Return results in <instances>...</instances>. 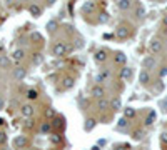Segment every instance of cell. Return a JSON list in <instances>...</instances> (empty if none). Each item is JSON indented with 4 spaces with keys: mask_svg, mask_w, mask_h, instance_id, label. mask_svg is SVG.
Masks as SVG:
<instances>
[{
    "mask_svg": "<svg viewBox=\"0 0 167 150\" xmlns=\"http://www.w3.org/2000/svg\"><path fill=\"white\" fill-rule=\"evenodd\" d=\"M115 35L119 39H127L129 37V28L125 27V25H119L115 28Z\"/></svg>",
    "mask_w": 167,
    "mask_h": 150,
    "instance_id": "8992f818",
    "label": "cell"
},
{
    "mask_svg": "<svg viewBox=\"0 0 167 150\" xmlns=\"http://www.w3.org/2000/svg\"><path fill=\"white\" fill-rule=\"evenodd\" d=\"M109 107H111V102H107L105 99L97 100V108H99V110H105V108H109Z\"/></svg>",
    "mask_w": 167,
    "mask_h": 150,
    "instance_id": "9a60e30c",
    "label": "cell"
},
{
    "mask_svg": "<svg viewBox=\"0 0 167 150\" xmlns=\"http://www.w3.org/2000/svg\"><path fill=\"white\" fill-rule=\"evenodd\" d=\"M62 122H64V119H60V117H59V119H55V120H54V124H52V125H54V127L62 128V127H64V124H62Z\"/></svg>",
    "mask_w": 167,
    "mask_h": 150,
    "instance_id": "1f68e13d",
    "label": "cell"
},
{
    "mask_svg": "<svg viewBox=\"0 0 167 150\" xmlns=\"http://www.w3.org/2000/svg\"><path fill=\"white\" fill-rule=\"evenodd\" d=\"M120 107H122V102H120V99H112L111 100V108L112 110H120Z\"/></svg>",
    "mask_w": 167,
    "mask_h": 150,
    "instance_id": "e0dca14e",
    "label": "cell"
},
{
    "mask_svg": "<svg viewBox=\"0 0 167 150\" xmlns=\"http://www.w3.org/2000/svg\"><path fill=\"white\" fill-rule=\"evenodd\" d=\"M39 97V90H35V88H28L27 90V99L28 100H35Z\"/></svg>",
    "mask_w": 167,
    "mask_h": 150,
    "instance_id": "ac0fdd59",
    "label": "cell"
},
{
    "mask_svg": "<svg viewBox=\"0 0 167 150\" xmlns=\"http://www.w3.org/2000/svg\"><path fill=\"white\" fill-rule=\"evenodd\" d=\"M94 125H95V120H94V119H87V120H85L84 128L89 132V130H92V128H94Z\"/></svg>",
    "mask_w": 167,
    "mask_h": 150,
    "instance_id": "cb8c5ba5",
    "label": "cell"
},
{
    "mask_svg": "<svg viewBox=\"0 0 167 150\" xmlns=\"http://www.w3.org/2000/svg\"><path fill=\"white\" fill-rule=\"evenodd\" d=\"M124 117H125V119H132V117H136V108L127 107V108L124 110Z\"/></svg>",
    "mask_w": 167,
    "mask_h": 150,
    "instance_id": "d6986e66",
    "label": "cell"
},
{
    "mask_svg": "<svg viewBox=\"0 0 167 150\" xmlns=\"http://www.w3.org/2000/svg\"><path fill=\"white\" fill-rule=\"evenodd\" d=\"M3 105H5V100H3V97H0V110L3 108Z\"/></svg>",
    "mask_w": 167,
    "mask_h": 150,
    "instance_id": "74e56055",
    "label": "cell"
},
{
    "mask_svg": "<svg viewBox=\"0 0 167 150\" xmlns=\"http://www.w3.org/2000/svg\"><path fill=\"white\" fill-rule=\"evenodd\" d=\"M139 79H140V82H142V83H147L149 80H150L149 72H147V70H142V72H140V75H139Z\"/></svg>",
    "mask_w": 167,
    "mask_h": 150,
    "instance_id": "ffe728a7",
    "label": "cell"
},
{
    "mask_svg": "<svg viewBox=\"0 0 167 150\" xmlns=\"http://www.w3.org/2000/svg\"><path fill=\"white\" fill-rule=\"evenodd\" d=\"M40 130H42L44 133H45V132H50V122H45L42 127H40Z\"/></svg>",
    "mask_w": 167,
    "mask_h": 150,
    "instance_id": "836d02e7",
    "label": "cell"
},
{
    "mask_svg": "<svg viewBox=\"0 0 167 150\" xmlns=\"http://www.w3.org/2000/svg\"><path fill=\"white\" fill-rule=\"evenodd\" d=\"M0 133H2V132H0Z\"/></svg>",
    "mask_w": 167,
    "mask_h": 150,
    "instance_id": "f6af8a7d",
    "label": "cell"
},
{
    "mask_svg": "<svg viewBox=\"0 0 167 150\" xmlns=\"http://www.w3.org/2000/svg\"><path fill=\"white\" fill-rule=\"evenodd\" d=\"M149 50H150V54H159V52L162 50V42H161V40H157V39L150 40Z\"/></svg>",
    "mask_w": 167,
    "mask_h": 150,
    "instance_id": "5b68a950",
    "label": "cell"
},
{
    "mask_svg": "<svg viewBox=\"0 0 167 150\" xmlns=\"http://www.w3.org/2000/svg\"><path fill=\"white\" fill-rule=\"evenodd\" d=\"M34 120L32 119H25L23 120V128H25V130H32V128H34Z\"/></svg>",
    "mask_w": 167,
    "mask_h": 150,
    "instance_id": "603a6c76",
    "label": "cell"
},
{
    "mask_svg": "<svg viewBox=\"0 0 167 150\" xmlns=\"http://www.w3.org/2000/svg\"><path fill=\"white\" fill-rule=\"evenodd\" d=\"M45 117H47V119H52V117H55V110H54L52 107H48L47 110H45Z\"/></svg>",
    "mask_w": 167,
    "mask_h": 150,
    "instance_id": "f546056e",
    "label": "cell"
},
{
    "mask_svg": "<svg viewBox=\"0 0 167 150\" xmlns=\"http://www.w3.org/2000/svg\"><path fill=\"white\" fill-rule=\"evenodd\" d=\"M120 79L129 82V80L132 79V68H130V67H124V68H122V70H120Z\"/></svg>",
    "mask_w": 167,
    "mask_h": 150,
    "instance_id": "ba28073f",
    "label": "cell"
},
{
    "mask_svg": "<svg viewBox=\"0 0 167 150\" xmlns=\"http://www.w3.org/2000/svg\"><path fill=\"white\" fill-rule=\"evenodd\" d=\"M28 12H30V15H34V17H40V14H42V9L37 7L35 3H32L30 7H28Z\"/></svg>",
    "mask_w": 167,
    "mask_h": 150,
    "instance_id": "7c38bea8",
    "label": "cell"
},
{
    "mask_svg": "<svg viewBox=\"0 0 167 150\" xmlns=\"http://www.w3.org/2000/svg\"><path fill=\"white\" fill-rule=\"evenodd\" d=\"M5 142H7V135L2 132V133H0V145H3Z\"/></svg>",
    "mask_w": 167,
    "mask_h": 150,
    "instance_id": "d590c367",
    "label": "cell"
},
{
    "mask_svg": "<svg viewBox=\"0 0 167 150\" xmlns=\"http://www.w3.org/2000/svg\"><path fill=\"white\" fill-rule=\"evenodd\" d=\"M107 77H109V70H105V72H102V74L97 75V82H102L104 79H107Z\"/></svg>",
    "mask_w": 167,
    "mask_h": 150,
    "instance_id": "4dcf8cb0",
    "label": "cell"
},
{
    "mask_svg": "<svg viewBox=\"0 0 167 150\" xmlns=\"http://www.w3.org/2000/svg\"><path fill=\"white\" fill-rule=\"evenodd\" d=\"M94 150H99V147H94Z\"/></svg>",
    "mask_w": 167,
    "mask_h": 150,
    "instance_id": "7bdbcfd3",
    "label": "cell"
},
{
    "mask_svg": "<svg viewBox=\"0 0 167 150\" xmlns=\"http://www.w3.org/2000/svg\"><path fill=\"white\" fill-rule=\"evenodd\" d=\"M27 75V70L23 67H15L14 70H12V77H14L15 80H23Z\"/></svg>",
    "mask_w": 167,
    "mask_h": 150,
    "instance_id": "277c9868",
    "label": "cell"
},
{
    "mask_svg": "<svg viewBox=\"0 0 167 150\" xmlns=\"http://www.w3.org/2000/svg\"><path fill=\"white\" fill-rule=\"evenodd\" d=\"M23 57H25V52H23L22 48H17V50H15L14 54H12V59H14L15 62H20V60H22Z\"/></svg>",
    "mask_w": 167,
    "mask_h": 150,
    "instance_id": "4fadbf2b",
    "label": "cell"
},
{
    "mask_svg": "<svg viewBox=\"0 0 167 150\" xmlns=\"http://www.w3.org/2000/svg\"><path fill=\"white\" fill-rule=\"evenodd\" d=\"M125 60H127V57H125L122 52H119V54H115V63H120V65H124Z\"/></svg>",
    "mask_w": 167,
    "mask_h": 150,
    "instance_id": "44dd1931",
    "label": "cell"
},
{
    "mask_svg": "<svg viewBox=\"0 0 167 150\" xmlns=\"http://www.w3.org/2000/svg\"><path fill=\"white\" fill-rule=\"evenodd\" d=\"M32 62H34V63H37V65H40V63L44 62V57H42V54H34V59H32Z\"/></svg>",
    "mask_w": 167,
    "mask_h": 150,
    "instance_id": "83f0119b",
    "label": "cell"
},
{
    "mask_svg": "<svg viewBox=\"0 0 167 150\" xmlns=\"http://www.w3.org/2000/svg\"><path fill=\"white\" fill-rule=\"evenodd\" d=\"M161 140L164 142V144H167V133H162V135H161Z\"/></svg>",
    "mask_w": 167,
    "mask_h": 150,
    "instance_id": "8d00e7d4",
    "label": "cell"
},
{
    "mask_svg": "<svg viewBox=\"0 0 167 150\" xmlns=\"http://www.w3.org/2000/svg\"><path fill=\"white\" fill-rule=\"evenodd\" d=\"M92 95L95 97V99H104L105 92H104V88L100 87V85H95V87L92 88Z\"/></svg>",
    "mask_w": 167,
    "mask_h": 150,
    "instance_id": "9c48e42d",
    "label": "cell"
},
{
    "mask_svg": "<svg viewBox=\"0 0 167 150\" xmlns=\"http://www.w3.org/2000/svg\"><path fill=\"white\" fill-rule=\"evenodd\" d=\"M136 14H137V17H139V18H144L145 17V9H144V7H137Z\"/></svg>",
    "mask_w": 167,
    "mask_h": 150,
    "instance_id": "f1b7e54d",
    "label": "cell"
},
{
    "mask_svg": "<svg viewBox=\"0 0 167 150\" xmlns=\"http://www.w3.org/2000/svg\"><path fill=\"white\" fill-rule=\"evenodd\" d=\"M62 83H64V88H72L74 87V79L72 77H65Z\"/></svg>",
    "mask_w": 167,
    "mask_h": 150,
    "instance_id": "7402d4cb",
    "label": "cell"
},
{
    "mask_svg": "<svg viewBox=\"0 0 167 150\" xmlns=\"http://www.w3.org/2000/svg\"><path fill=\"white\" fill-rule=\"evenodd\" d=\"M109 20V15L107 14H100V17H99V22L102 23V22H107Z\"/></svg>",
    "mask_w": 167,
    "mask_h": 150,
    "instance_id": "e575fe53",
    "label": "cell"
},
{
    "mask_svg": "<svg viewBox=\"0 0 167 150\" xmlns=\"http://www.w3.org/2000/svg\"><path fill=\"white\" fill-rule=\"evenodd\" d=\"M32 39H34V40H39L40 35H39V34H34V35H32Z\"/></svg>",
    "mask_w": 167,
    "mask_h": 150,
    "instance_id": "f35d334b",
    "label": "cell"
},
{
    "mask_svg": "<svg viewBox=\"0 0 167 150\" xmlns=\"http://www.w3.org/2000/svg\"><path fill=\"white\" fill-rule=\"evenodd\" d=\"M154 120H156V112H150L149 115H147V119H145V125H152L154 124Z\"/></svg>",
    "mask_w": 167,
    "mask_h": 150,
    "instance_id": "484cf974",
    "label": "cell"
},
{
    "mask_svg": "<svg viewBox=\"0 0 167 150\" xmlns=\"http://www.w3.org/2000/svg\"><path fill=\"white\" fill-rule=\"evenodd\" d=\"M134 139H136V140L144 139V132H142V130H136V132H134Z\"/></svg>",
    "mask_w": 167,
    "mask_h": 150,
    "instance_id": "d6a6232c",
    "label": "cell"
},
{
    "mask_svg": "<svg viewBox=\"0 0 167 150\" xmlns=\"http://www.w3.org/2000/svg\"><path fill=\"white\" fill-rule=\"evenodd\" d=\"M156 59H154L152 55H149V57H145L144 59V62H142V67H144V70H152V68H156Z\"/></svg>",
    "mask_w": 167,
    "mask_h": 150,
    "instance_id": "3957f363",
    "label": "cell"
},
{
    "mask_svg": "<svg viewBox=\"0 0 167 150\" xmlns=\"http://www.w3.org/2000/svg\"><path fill=\"white\" fill-rule=\"evenodd\" d=\"M162 22H164V25L167 27V15H165V17H164V20H162Z\"/></svg>",
    "mask_w": 167,
    "mask_h": 150,
    "instance_id": "ab89813d",
    "label": "cell"
},
{
    "mask_svg": "<svg viewBox=\"0 0 167 150\" xmlns=\"http://www.w3.org/2000/svg\"><path fill=\"white\" fill-rule=\"evenodd\" d=\"M50 142L52 144H60V142H62V137H60L59 133H50Z\"/></svg>",
    "mask_w": 167,
    "mask_h": 150,
    "instance_id": "4316f807",
    "label": "cell"
},
{
    "mask_svg": "<svg viewBox=\"0 0 167 150\" xmlns=\"http://www.w3.org/2000/svg\"><path fill=\"white\" fill-rule=\"evenodd\" d=\"M10 67V59L7 55H0V68H9Z\"/></svg>",
    "mask_w": 167,
    "mask_h": 150,
    "instance_id": "2e32d148",
    "label": "cell"
},
{
    "mask_svg": "<svg viewBox=\"0 0 167 150\" xmlns=\"http://www.w3.org/2000/svg\"><path fill=\"white\" fill-rule=\"evenodd\" d=\"M115 150H125V147H115Z\"/></svg>",
    "mask_w": 167,
    "mask_h": 150,
    "instance_id": "60d3db41",
    "label": "cell"
},
{
    "mask_svg": "<svg viewBox=\"0 0 167 150\" xmlns=\"http://www.w3.org/2000/svg\"><path fill=\"white\" fill-rule=\"evenodd\" d=\"M20 113H22L25 119H32L35 113V107L32 103H23L22 107H20Z\"/></svg>",
    "mask_w": 167,
    "mask_h": 150,
    "instance_id": "7a4b0ae2",
    "label": "cell"
},
{
    "mask_svg": "<svg viewBox=\"0 0 167 150\" xmlns=\"http://www.w3.org/2000/svg\"><path fill=\"white\" fill-rule=\"evenodd\" d=\"M0 125H3V119H0Z\"/></svg>",
    "mask_w": 167,
    "mask_h": 150,
    "instance_id": "b9f144b4",
    "label": "cell"
},
{
    "mask_svg": "<svg viewBox=\"0 0 167 150\" xmlns=\"http://www.w3.org/2000/svg\"><path fill=\"white\" fill-rule=\"evenodd\" d=\"M57 27H59V22H57L55 18L48 20V23H47V30L50 32V34H54V32L57 30Z\"/></svg>",
    "mask_w": 167,
    "mask_h": 150,
    "instance_id": "5bb4252c",
    "label": "cell"
},
{
    "mask_svg": "<svg viewBox=\"0 0 167 150\" xmlns=\"http://www.w3.org/2000/svg\"><path fill=\"white\" fill-rule=\"evenodd\" d=\"M0 150H10V148H0Z\"/></svg>",
    "mask_w": 167,
    "mask_h": 150,
    "instance_id": "ee69618b",
    "label": "cell"
},
{
    "mask_svg": "<svg viewBox=\"0 0 167 150\" xmlns=\"http://www.w3.org/2000/svg\"><path fill=\"white\" fill-rule=\"evenodd\" d=\"M70 50H72V47L67 45V43H64V42H57V43H54V47H52V54L55 57H64Z\"/></svg>",
    "mask_w": 167,
    "mask_h": 150,
    "instance_id": "6da1fadb",
    "label": "cell"
},
{
    "mask_svg": "<svg viewBox=\"0 0 167 150\" xmlns=\"http://www.w3.org/2000/svg\"><path fill=\"white\" fill-rule=\"evenodd\" d=\"M94 59H95V62L102 63V62H105V60H107V52H105V50H97Z\"/></svg>",
    "mask_w": 167,
    "mask_h": 150,
    "instance_id": "30bf717a",
    "label": "cell"
},
{
    "mask_svg": "<svg viewBox=\"0 0 167 150\" xmlns=\"http://www.w3.org/2000/svg\"><path fill=\"white\" fill-rule=\"evenodd\" d=\"M127 125H129V122H127V119H125V117H122V119L117 120V128H125Z\"/></svg>",
    "mask_w": 167,
    "mask_h": 150,
    "instance_id": "d4e9b609",
    "label": "cell"
},
{
    "mask_svg": "<svg viewBox=\"0 0 167 150\" xmlns=\"http://www.w3.org/2000/svg\"><path fill=\"white\" fill-rule=\"evenodd\" d=\"M14 145H15L17 148H23V147L27 145V137H25V135H17V137L14 139Z\"/></svg>",
    "mask_w": 167,
    "mask_h": 150,
    "instance_id": "52a82bcc",
    "label": "cell"
},
{
    "mask_svg": "<svg viewBox=\"0 0 167 150\" xmlns=\"http://www.w3.org/2000/svg\"><path fill=\"white\" fill-rule=\"evenodd\" d=\"M115 5H117V9H119V10H129L130 5H132V2H130V0H119Z\"/></svg>",
    "mask_w": 167,
    "mask_h": 150,
    "instance_id": "8fae6325",
    "label": "cell"
}]
</instances>
